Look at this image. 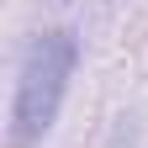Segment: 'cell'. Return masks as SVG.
<instances>
[{
	"mask_svg": "<svg viewBox=\"0 0 148 148\" xmlns=\"http://www.w3.org/2000/svg\"><path fill=\"white\" fill-rule=\"evenodd\" d=\"M74 32H42L32 37L21 74H16V106H11V143L27 148L37 143L58 116V101L69 90V74H74Z\"/></svg>",
	"mask_w": 148,
	"mask_h": 148,
	"instance_id": "6da1fadb",
	"label": "cell"
}]
</instances>
